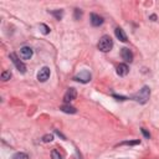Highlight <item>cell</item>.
I'll list each match as a JSON object with an SVG mask.
<instances>
[{"instance_id":"1","label":"cell","mask_w":159,"mask_h":159,"mask_svg":"<svg viewBox=\"0 0 159 159\" xmlns=\"http://www.w3.org/2000/svg\"><path fill=\"white\" fill-rule=\"evenodd\" d=\"M149 97H150V88H149L148 86H144L142 89H139L138 93L133 94L130 98L134 99V101L138 102V103L144 104V103H147V102L149 101Z\"/></svg>"},{"instance_id":"2","label":"cell","mask_w":159,"mask_h":159,"mask_svg":"<svg viewBox=\"0 0 159 159\" xmlns=\"http://www.w3.org/2000/svg\"><path fill=\"white\" fill-rule=\"evenodd\" d=\"M112 47H113V41H112L111 36L103 35V36L99 39V41H98V48H99L102 52H108V51L112 50Z\"/></svg>"},{"instance_id":"3","label":"cell","mask_w":159,"mask_h":159,"mask_svg":"<svg viewBox=\"0 0 159 159\" xmlns=\"http://www.w3.org/2000/svg\"><path fill=\"white\" fill-rule=\"evenodd\" d=\"M10 60L12 61V63L15 65V67L19 70V72H21V73H25V72H26V66L24 65V62H21V61L19 60V57L16 56V53L11 52V53H10Z\"/></svg>"},{"instance_id":"4","label":"cell","mask_w":159,"mask_h":159,"mask_svg":"<svg viewBox=\"0 0 159 159\" xmlns=\"http://www.w3.org/2000/svg\"><path fill=\"white\" fill-rule=\"evenodd\" d=\"M91 73L87 71V70H83V71H81V72H78L75 77H73V80L75 81H78V82H82V83H87V82H89L91 81Z\"/></svg>"},{"instance_id":"5","label":"cell","mask_w":159,"mask_h":159,"mask_svg":"<svg viewBox=\"0 0 159 159\" xmlns=\"http://www.w3.org/2000/svg\"><path fill=\"white\" fill-rule=\"evenodd\" d=\"M48 77H50V68L48 67H42L37 73V80L40 82H46L48 80Z\"/></svg>"},{"instance_id":"6","label":"cell","mask_w":159,"mask_h":159,"mask_svg":"<svg viewBox=\"0 0 159 159\" xmlns=\"http://www.w3.org/2000/svg\"><path fill=\"white\" fill-rule=\"evenodd\" d=\"M76 96H77V92H76V89L75 88H68L67 91H66V93H65V96H63V101H65V103H70L71 101H73L75 98H76Z\"/></svg>"},{"instance_id":"7","label":"cell","mask_w":159,"mask_h":159,"mask_svg":"<svg viewBox=\"0 0 159 159\" xmlns=\"http://www.w3.org/2000/svg\"><path fill=\"white\" fill-rule=\"evenodd\" d=\"M120 56L125 62H132L133 61V52L128 47H123L120 51Z\"/></svg>"},{"instance_id":"8","label":"cell","mask_w":159,"mask_h":159,"mask_svg":"<svg viewBox=\"0 0 159 159\" xmlns=\"http://www.w3.org/2000/svg\"><path fill=\"white\" fill-rule=\"evenodd\" d=\"M20 56H21V58H24V60L31 58V57H32V48L29 47V46L21 47V48H20Z\"/></svg>"},{"instance_id":"9","label":"cell","mask_w":159,"mask_h":159,"mask_svg":"<svg viewBox=\"0 0 159 159\" xmlns=\"http://www.w3.org/2000/svg\"><path fill=\"white\" fill-rule=\"evenodd\" d=\"M114 34H116V37L119 41H122V42H125L127 41V35H125V32H124V30L122 27H116Z\"/></svg>"},{"instance_id":"10","label":"cell","mask_w":159,"mask_h":159,"mask_svg":"<svg viewBox=\"0 0 159 159\" xmlns=\"http://www.w3.org/2000/svg\"><path fill=\"white\" fill-rule=\"evenodd\" d=\"M91 24L93 26H101L103 24V17L97 14H91Z\"/></svg>"},{"instance_id":"11","label":"cell","mask_w":159,"mask_h":159,"mask_svg":"<svg viewBox=\"0 0 159 159\" xmlns=\"http://www.w3.org/2000/svg\"><path fill=\"white\" fill-rule=\"evenodd\" d=\"M129 72V67L125 65V63H119L118 67H117V73L119 76H125L127 73Z\"/></svg>"},{"instance_id":"12","label":"cell","mask_w":159,"mask_h":159,"mask_svg":"<svg viewBox=\"0 0 159 159\" xmlns=\"http://www.w3.org/2000/svg\"><path fill=\"white\" fill-rule=\"evenodd\" d=\"M60 109H61L62 112H65V113H70V114H75V113L77 112V109H76L75 107L70 106V104H63V106L60 107Z\"/></svg>"},{"instance_id":"13","label":"cell","mask_w":159,"mask_h":159,"mask_svg":"<svg viewBox=\"0 0 159 159\" xmlns=\"http://www.w3.org/2000/svg\"><path fill=\"white\" fill-rule=\"evenodd\" d=\"M51 14H52L57 20H61V19H62V15H63V11H62V10H52Z\"/></svg>"},{"instance_id":"14","label":"cell","mask_w":159,"mask_h":159,"mask_svg":"<svg viewBox=\"0 0 159 159\" xmlns=\"http://www.w3.org/2000/svg\"><path fill=\"white\" fill-rule=\"evenodd\" d=\"M40 31H41L43 35H47V34L50 32V27H48L47 25H45V24H40Z\"/></svg>"},{"instance_id":"15","label":"cell","mask_w":159,"mask_h":159,"mask_svg":"<svg viewBox=\"0 0 159 159\" xmlns=\"http://www.w3.org/2000/svg\"><path fill=\"white\" fill-rule=\"evenodd\" d=\"M11 78V72L7 70V71H4L2 73H1V80L2 81H7V80H10Z\"/></svg>"},{"instance_id":"16","label":"cell","mask_w":159,"mask_h":159,"mask_svg":"<svg viewBox=\"0 0 159 159\" xmlns=\"http://www.w3.org/2000/svg\"><path fill=\"white\" fill-rule=\"evenodd\" d=\"M51 157H52V159H62V155H61L60 152L56 150V149H53V150L51 152Z\"/></svg>"},{"instance_id":"17","label":"cell","mask_w":159,"mask_h":159,"mask_svg":"<svg viewBox=\"0 0 159 159\" xmlns=\"http://www.w3.org/2000/svg\"><path fill=\"white\" fill-rule=\"evenodd\" d=\"M12 159H29V157H27V154H25V153H16V154L12 157Z\"/></svg>"},{"instance_id":"18","label":"cell","mask_w":159,"mask_h":159,"mask_svg":"<svg viewBox=\"0 0 159 159\" xmlns=\"http://www.w3.org/2000/svg\"><path fill=\"white\" fill-rule=\"evenodd\" d=\"M139 143H140L139 139H137V140H127V142H122L120 145H123V144H127V145H134V144H139Z\"/></svg>"},{"instance_id":"19","label":"cell","mask_w":159,"mask_h":159,"mask_svg":"<svg viewBox=\"0 0 159 159\" xmlns=\"http://www.w3.org/2000/svg\"><path fill=\"white\" fill-rule=\"evenodd\" d=\"M82 17V11L80 9H75V19L76 20H80Z\"/></svg>"},{"instance_id":"20","label":"cell","mask_w":159,"mask_h":159,"mask_svg":"<svg viewBox=\"0 0 159 159\" xmlns=\"http://www.w3.org/2000/svg\"><path fill=\"white\" fill-rule=\"evenodd\" d=\"M52 139H53V135H52V134H46V135H43V138H42V140H43L45 143L51 142Z\"/></svg>"},{"instance_id":"21","label":"cell","mask_w":159,"mask_h":159,"mask_svg":"<svg viewBox=\"0 0 159 159\" xmlns=\"http://www.w3.org/2000/svg\"><path fill=\"white\" fill-rule=\"evenodd\" d=\"M140 130H142V133H143V134H144V137H145V138H147V139H149V138H150V134H149V133H148V132H147V130H145V128H142V129H140Z\"/></svg>"},{"instance_id":"22","label":"cell","mask_w":159,"mask_h":159,"mask_svg":"<svg viewBox=\"0 0 159 159\" xmlns=\"http://www.w3.org/2000/svg\"><path fill=\"white\" fill-rule=\"evenodd\" d=\"M113 97H114V98H117L118 101H124V99H125V97H123V96H117V94H113Z\"/></svg>"}]
</instances>
